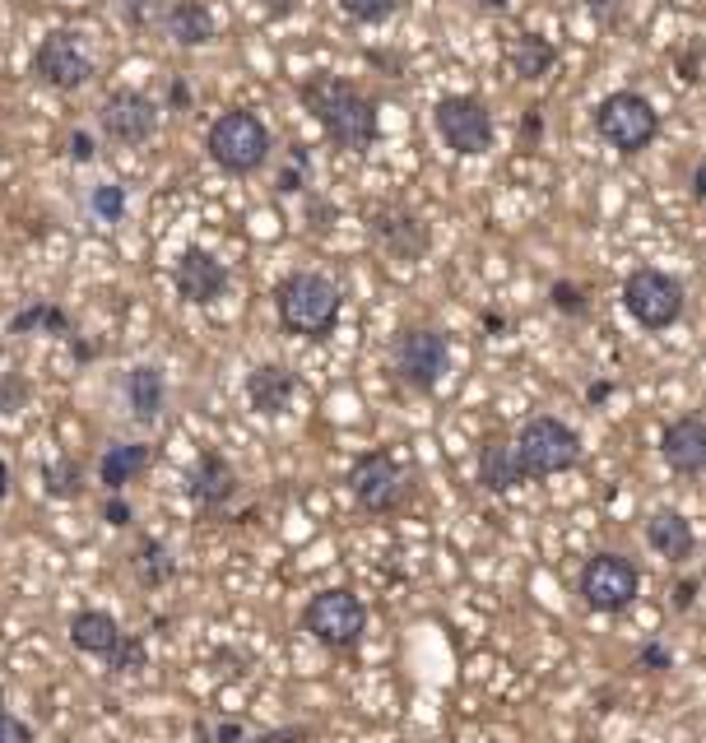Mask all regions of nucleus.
I'll return each mask as SVG.
<instances>
[{"label": "nucleus", "instance_id": "f03ea898", "mask_svg": "<svg viewBox=\"0 0 706 743\" xmlns=\"http://www.w3.org/2000/svg\"><path fill=\"white\" fill-rule=\"evenodd\" d=\"M340 288L317 270H293L274 284V317H280L284 335L298 340H330L340 325Z\"/></svg>", "mask_w": 706, "mask_h": 743}, {"label": "nucleus", "instance_id": "39448f33", "mask_svg": "<svg viewBox=\"0 0 706 743\" xmlns=\"http://www.w3.org/2000/svg\"><path fill=\"white\" fill-rule=\"evenodd\" d=\"M595 135L618 153H641L660 135V112L651 107V98L618 89L595 107Z\"/></svg>", "mask_w": 706, "mask_h": 743}, {"label": "nucleus", "instance_id": "6ab92c4d", "mask_svg": "<svg viewBox=\"0 0 706 743\" xmlns=\"http://www.w3.org/2000/svg\"><path fill=\"white\" fill-rule=\"evenodd\" d=\"M126 404H130L135 423H159L163 404H168V381L153 363H140L126 372Z\"/></svg>", "mask_w": 706, "mask_h": 743}, {"label": "nucleus", "instance_id": "4468645a", "mask_svg": "<svg viewBox=\"0 0 706 743\" xmlns=\"http://www.w3.org/2000/svg\"><path fill=\"white\" fill-rule=\"evenodd\" d=\"M228 284H232L228 265L214 256V251H205V247H186L182 256H176V265H172V288H176V298L191 302V307L219 302L224 293H228Z\"/></svg>", "mask_w": 706, "mask_h": 743}, {"label": "nucleus", "instance_id": "a878e982", "mask_svg": "<svg viewBox=\"0 0 706 743\" xmlns=\"http://www.w3.org/2000/svg\"><path fill=\"white\" fill-rule=\"evenodd\" d=\"M558 66V47L548 43V37L539 33H521L516 43H512V70H516V80H544L548 70Z\"/></svg>", "mask_w": 706, "mask_h": 743}, {"label": "nucleus", "instance_id": "4c0bfd02", "mask_svg": "<svg viewBox=\"0 0 706 743\" xmlns=\"http://www.w3.org/2000/svg\"><path fill=\"white\" fill-rule=\"evenodd\" d=\"M93 149H98V145H93L89 130H70V159H75V163H89Z\"/></svg>", "mask_w": 706, "mask_h": 743}, {"label": "nucleus", "instance_id": "a19ab883", "mask_svg": "<svg viewBox=\"0 0 706 743\" xmlns=\"http://www.w3.org/2000/svg\"><path fill=\"white\" fill-rule=\"evenodd\" d=\"M10 498V465H0V502Z\"/></svg>", "mask_w": 706, "mask_h": 743}, {"label": "nucleus", "instance_id": "5701e85b", "mask_svg": "<svg viewBox=\"0 0 706 743\" xmlns=\"http://www.w3.org/2000/svg\"><path fill=\"white\" fill-rule=\"evenodd\" d=\"M372 228H377V242L400 261H419L428 251V232H423V224L414 219V214H382Z\"/></svg>", "mask_w": 706, "mask_h": 743}, {"label": "nucleus", "instance_id": "72a5a7b5", "mask_svg": "<svg viewBox=\"0 0 706 743\" xmlns=\"http://www.w3.org/2000/svg\"><path fill=\"white\" fill-rule=\"evenodd\" d=\"M24 400H29V386L19 381V377H5V381H0V414H14V409L24 404Z\"/></svg>", "mask_w": 706, "mask_h": 743}, {"label": "nucleus", "instance_id": "20e7f679", "mask_svg": "<svg viewBox=\"0 0 706 743\" xmlns=\"http://www.w3.org/2000/svg\"><path fill=\"white\" fill-rule=\"evenodd\" d=\"M512 446H516V460L525 469V479H554V475H567V469L581 460V437L554 414L530 419Z\"/></svg>", "mask_w": 706, "mask_h": 743}, {"label": "nucleus", "instance_id": "2f4dec72", "mask_svg": "<svg viewBox=\"0 0 706 743\" xmlns=\"http://www.w3.org/2000/svg\"><path fill=\"white\" fill-rule=\"evenodd\" d=\"M307 186V149L303 145H293V168L288 172H280V191H303Z\"/></svg>", "mask_w": 706, "mask_h": 743}, {"label": "nucleus", "instance_id": "ea45409f", "mask_svg": "<svg viewBox=\"0 0 706 743\" xmlns=\"http://www.w3.org/2000/svg\"><path fill=\"white\" fill-rule=\"evenodd\" d=\"M186 103H191V93H186L182 80H176V84H172V107H186Z\"/></svg>", "mask_w": 706, "mask_h": 743}, {"label": "nucleus", "instance_id": "7ed1b4c3", "mask_svg": "<svg viewBox=\"0 0 706 743\" xmlns=\"http://www.w3.org/2000/svg\"><path fill=\"white\" fill-rule=\"evenodd\" d=\"M270 130L257 112L247 107H228L224 116H214V126L205 135V153L209 163L228 172V178H251V172H261L270 163Z\"/></svg>", "mask_w": 706, "mask_h": 743}, {"label": "nucleus", "instance_id": "58836bf2", "mask_svg": "<svg viewBox=\"0 0 706 743\" xmlns=\"http://www.w3.org/2000/svg\"><path fill=\"white\" fill-rule=\"evenodd\" d=\"M693 591H697L693 581H683V585H679V595H674V604H679V609H688V604H693Z\"/></svg>", "mask_w": 706, "mask_h": 743}, {"label": "nucleus", "instance_id": "e433bc0d", "mask_svg": "<svg viewBox=\"0 0 706 743\" xmlns=\"http://www.w3.org/2000/svg\"><path fill=\"white\" fill-rule=\"evenodd\" d=\"M670 651H664L660 647V641H651V647H641V655H637V664H641V670H670Z\"/></svg>", "mask_w": 706, "mask_h": 743}, {"label": "nucleus", "instance_id": "f8f14e48", "mask_svg": "<svg viewBox=\"0 0 706 743\" xmlns=\"http://www.w3.org/2000/svg\"><path fill=\"white\" fill-rule=\"evenodd\" d=\"M641 591V572L623 553H595L581 567V599L595 614H623Z\"/></svg>", "mask_w": 706, "mask_h": 743}, {"label": "nucleus", "instance_id": "9d476101", "mask_svg": "<svg viewBox=\"0 0 706 743\" xmlns=\"http://www.w3.org/2000/svg\"><path fill=\"white\" fill-rule=\"evenodd\" d=\"M623 307L646 330H670L683 317V284L664 270H633L623 279Z\"/></svg>", "mask_w": 706, "mask_h": 743}, {"label": "nucleus", "instance_id": "a211bd4d", "mask_svg": "<svg viewBox=\"0 0 706 743\" xmlns=\"http://www.w3.org/2000/svg\"><path fill=\"white\" fill-rule=\"evenodd\" d=\"M153 451L145 442H112L103 456H98V483L107 488V493H126V483H135L149 469Z\"/></svg>", "mask_w": 706, "mask_h": 743}, {"label": "nucleus", "instance_id": "423d86ee", "mask_svg": "<svg viewBox=\"0 0 706 743\" xmlns=\"http://www.w3.org/2000/svg\"><path fill=\"white\" fill-rule=\"evenodd\" d=\"M390 367H396V377L409 390H433L451 367V344L442 330L409 325L396 335V344H390Z\"/></svg>", "mask_w": 706, "mask_h": 743}, {"label": "nucleus", "instance_id": "c85d7f7f", "mask_svg": "<svg viewBox=\"0 0 706 743\" xmlns=\"http://www.w3.org/2000/svg\"><path fill=\"white\" fill-rule=\"evenodd\" d=\"M89 209H93V219H103V224H122V219H126V191L116 186V182L93 186Z\"/></svg>", "mask_w": 706, "mask_h": 743}, {"label": "nucleus", "instance_id": "ddd939ff", "mask_svg": "<svg viewBox=\"0 0 706 743\" xmlns=\"http://www.w3.org/2000/svg\"><path fill=\"white\" fill-rule=\"evenodd\" d=\"M98 126L112 145H149L153 135H159V107L149 103L145 93L135 89H112L103 98V107H98Z\"/></svg>", "mask_w": 706, "mask_h": 743}, {"label": "nucleus", "instance_id": "f704fd0d", "mask_svg": "<svg viewBox=\"0 0 706 743\" xmlns=\"http://www.w3.org/2000/svg\"><path fill=\"white\" fill-rule=\"evenodd\" d=\"M0 743H33V730H29L19 716L0 711Z\"/></svg>", "mask_w": 706, "mask_h": 743}, {"label": "nucleus", "instance_id": "b1692460", "mask_svg": "<svg viewBox=\"0 0 706 743\" xmlns=\"http://www.w3.org/2000/svg\"><path fill=\"white\" fill-rule=\"evenodd\" d=\"M646 544H651L660 558L683 562V558H693V525L664 506V512H656L651 521H646Z\"/></svg>", "mask_w": 706, "mask_h": 743}, {"label": "nucleus", "instance_id": "412c9836", "mask_svg": "<svg viewBox=\"0 0 706 743\" xmlns=\"http://www.w3.org/2000/svg\"><path fill=\"white\" fill-rule=\"evenodd\" d=\"M232 493H238V475L219 451H205L191 469V502L201 506H224Z\"/></svg>", "mask_w": 706, "mask_h": 743}, {"label": "nucleus", "instance_id": "1a4fd4ad", "mask_svg": "<svg viewBox=\"0 0 706 743\" xmlns=\"http://www.w3.org/2000/svg\"><path fill=\"white\" fill-rule=\"evenodd\" d=\"M303 628L330 651L358 647V637L367 632V604L353 591H321L303 609Z\"/></svg>", "mask_w": 706, "mask_h": 743}, {"label": "nucleus", "instance_id": "dca6fc26", "mask_svg": "<svg viewBox=\"0 0 706 743\" xmlns=\"http://www.w3.org/2000/svg\"><path fill=\"white\" fill-rule=\"evenodd\" d=\"M242 390H247V404L257 409V414L274 419V414H284V409H288L293 390H298V377H293L288 367H280V363H261V367L247 372Z\"/></svg>", "mask_w": 706, "mask_h": 743}, {"label": "nucleus", "instance_id": "f257e3e1", "mask_svg": "<svg viewBox=\"0 0 706 743\" xmlns=\"http://www.w3.org/2000/svg\"><path fill=\"white\" fill-rule=\"evenodd\" d=\"M298 103L303 112L326 130V140L344 149V153H363L377 145V103L358 89L349 84L344 75H307L298 84Z\"/></svg>", "mask_w": 706, "mask_h": 743}, {"label": "nucleus", "instance_id": "79ce46f5", "mask_svg": "<svg viewBox=\"0 0 706 743\" xmlns=\"http://www.w3.org/2000/svg\"><path fill=\"white\" fill-rule=\"evenodd\" d=\"M0 711H5V693H0Z\"/></svg>", "mask_w": 706, "mask_h": 743}, {"label": "nucleus", "instance_id": "c756f323", "mask_svg": "<svg viewBox=\"0 0 706 743\" xmlns=\"http://www.w3.org/2000/svg\"><path fill=\"white\" fill-rule=\"evenodd\" d=\"M340 10L353 24H386V19L400 10V0H340Z\"/></svg>", "mask_w": 706, "mask_h": 743}, {"label": "nucleus", "instance_id": "6e6552de", "mask_svg": "<svg viewBox=\"0 0 706 743\" xmlns=\"http://www.w3.org/2000/svg\"><path fill=\"white\" fill-rule=\"evenodd\" d=\"M33 75L56 93H80L93 80V56L84 47V37L70 28H52L33 47Z\"/></svg>", "mask_w": 706, "mask_h": 743}, {"label": "nucleus", "instance_id": "c9c22d12", "mask_svg": "<svg viewBox=\"0 0 706 743\" xmlns=\"http://www.w3.org/2000/svg\"><path fill=\"white\" fill-rule=\"evenodd\" d=\"M103 516H107L112 530H126V525H130V506H126V498H122V493H112V498L103 502Z\"/></svg>", "mask_w": 706, "mask_h": 743}, {"label": "nucleus", "instance_id": "cd10ccee", "mask_svg": "<svg viewBox=\"0 0 706 743\" xmlns=\"http://www.w3.org/2000/svg\"><path fill=\"white\" fill-rule=\"evenodd\" d=\"M43 479H47L52 498H80L84 493V465L80 460H56V465L43 469Z\"/></svg>", "mask_w": 706, "mask_h": 743}, {"label": "nucleus", "instance_id": "473e14b6", "mask_svg": "<svg viewBox=\"0 0 706 743\" xmlns=\"http://www.w3.org/2000/svg\"><path fill=\"white\" fill-rule=\"evenodd\" d=\"M554 307L567 311V317H581V311H585V293L577 284H554Z\"/></svg>", "mask_w": 706, "mask_h": 743}, {"label": "nucleus", "instance_id": "7c9ffc66", "mask_svg": "<svg viewBox=\"0 0 706 743\" xmlns=\"http://www.w3.org/2000/svg\"><path fill=\"white\" fill-rule=\"evenodd\" d=\"M107 664H112V674H140L145 664H149V651H145V641L140 637H122L116 641V651L107 655Z\"/></svg>", "mask_w": 706, "mask_h": 743}, {"label": "nucleus", "instance_id": "0eeeda50", "mask_svg": "<svg viewBox=\"0 0 706 743\" xmlns=\"http://www.w3.org/2000/svg\"><path fill=\"white\" fill-rule=\"evenodd\" d=\"M433 126L442 135V145L460 159H479L493 149V112L469 93H451L433 107Z\"/></svg>", "mask_w": 706, "mask_h": 743}, {"label": "nucleus", "instance_id": "393cba45", "mask_svg": "<svg viewBox=\"0 0 706 743\" xmlns=\"http://www.w3.org/2000/svg\"><path fill=\"white\" fill-rule=\"evenodd\" d=\"M10 335H56V340H70V317L66 307H56L47 298H33L29 307H19L14 317L5 321Z\"/></svg>", "mask_w": 706, "mask_h": 743}, {"label": "nucleus", "instance_id": "f3484780", "mask_svg": "<svg viewBox=\"0 0 706 743\" xmlns=\"http://www.w3.org/2000/svg\"><path fill=\"white\" fill-rule=\"evenodd\" d=\"M159 24L176 47H205V43H214V33H219L205 0H172Z\"/></svg>", "mask_w": 706, "mask_h": 743}, {"label": "nucleus", "instance_id": "9b49d317", "mask_svg": "<svg viewBox=\"0 0 706 743\" xmlns=\"http://www.w3.org/2000/svg\"><path fill=\"white\" fill-rule=\"evenodd\" d=\"M349 493H353V502H358L363 512L386 516V512H396V506L405 502L409 479H405L400 460L390 451H367L349 469Z\"/></svg>", "mask_w": 706, "mask_h": 743}, {"label": "nucleus", "instance_id": "2eb2a0df", "mask_svg": "<svg viewBox=\"0 0 706 743\" xmlns=\"http://www.w3.org/2000/svg\"><path fill=\"white\" fill-rule=\"evenodd\" d=\"M660 456L679 475H706V423L693 414L674 419L660 437Z\"/></svg>", "mask_w": 706, "mask_h": 743}, {"label": "nucleus", "instance_id": "4be33fe9", "mask_svg": "<svg viewBox=\"0 0 706 743\" xmlns=\"http://www.w3.org/2000/svg\"><path fill=\"white\" fill-rule=\"evenodd\" d=\"M479 483L488 488V493H512V488L525 483V469H521V460H516V446L506 442V437L483 442V451H479Z\"/></svg>", "mask_w": 706, "mask_h": 743}, {"label": "nucleus", "instance_id": "aec40b11", "mask_svg": "<svg viewBox=\"0 0 706 743\" xmlns=\"http://www.w3.org/2000/svg\"><path fill=\"white\" fill-rule=\"evenodd\" d=\"M116 641H122V628H116V618L107 609H80L70 618V647L80 655L107 660L116 651Z\"/></svg>", "mask_w": 706, "mask_h": 743}, {"label": "nucleus", "instance_id": "bb28decb", "mask_svg": "<svg viewBox=\"0 0 706 743\" xmlns=\"http://www.w3.org/2000/svg\"><path fill=\"white\" fill-rule=\"evenodd\" d=\"M135 562V576H140V585H149V591H159V585H168L172 581V553L163 549L159 539H140V553L130 558Z\"/></svg>", "mask_w": 706, "mask_h": 743}]
</instances>
